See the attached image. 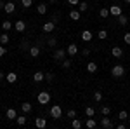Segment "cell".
<instances>
[{"label": "cell", "mask_w": 130, "mask_h": 129, "mask_svg": "<svg viewBox=\"0 0 130 129\" xmlns=\"http://www.w3.org/2000/svg\"><path fill=\"white\" fill-rule=\"evenodd\" d=\"M37 99H38L40 105H47V103H50V92L49 91H40L38 96H37Z\"/></svg>", "instance_id": "cell-1"}, {"label": "cell", "mask_w": 130, "mask_h": 129, "mask_svg": "<svg viewBox=\"0 0 130 129\" xmlns=\"http://www.w3.org/2000/svg\"><path fill=\"white\" fill-rule=\"evenodd\" d=\"M111 75H113L115 79H120V77L125 75V68H123L121 65H115V66L111 68Z\"/></svg>", "instance_id": "cell-2"}, {"label": "cell", "mask_w": 130, "mask_h": 129, "mask_svg": "<svg viewBox=\"0 0 130 129\" xmlns=\"http://www.w3.org/2000/svg\"><path fill=\"white\" fill-rule=\"evenodd\" d=\"M49 113H50V117H52V119H61V117H62V110H61L59 105H52Z\"/></svg>", "instance_id": "cell-3"}, {"label": "cell", "mask_w": 130, "mask_h": 129, "mask_svg": "<svg viewBox=\"0 0 130 129\" xmlns=\"http://www.w3.org/2000/svg\"><path fill=\"white\" fill-rule=\"evenodd\" d=\"M101 127L102 129H113L115 124L111 122V119L108 117V115H102V119H101Z\"/></svg>", "instance_id": "cell-4"}, {"label": "cell", "mask_w": 130, "mask_h": 129, "mask_svg": "<svg viewBox=\"0 0 130 129\" xmlns=\"http://www.w3.org/2000/svg\"><path fill=\"white\" fill-rule=\"evenodd\" d=\"M42 30H43V33H52V31L56 30V23H54V21H47V23H43Z\"/></svg>", "instance_id": "cell-5"}, {"label": "cell", "mask_w": 130, "mask_h": 129, "mask_svg": "<svg viewBox=\"0 0 130 129\" xmlns=\"http://www.w3.org/2000/svg\"><path fill=\"white\" fill-rule=\"evenodd\" d=\"M14 30L18 31V33H23V31L26 30V23L23 19H18L16 23H14Z\"/></svg>", "instance_id": "cell-6"}, {"label": "cell", "mask_w": 130, "mask_h": 129, "mask_svg": "<svg viewBox=\"0 0 130 129\" xmlns=\"http://www.w3.org/2000/svg\"><path fill=\"white\" fill-rule=\"evenodd\" d=\"M66 54H68V52H66V49H56V51H54V58H56L57 61L66 60Z\"/></svg>", "instance_id": "cell-7"}, {"label": "cell", "mask_w": 130, "mask_h": 129, "mask_svg": "<svg viewBox=\"0 0 130 129\" xmlns=\"http://www.w3.org/2000/svg\"><path fill=\"white\" fill-rule=\"evenodd\" d=\"M109 14L115 16V18H118L120 14H123V10H121L120 5H109Z\"/></svg>", "instance_id": "cell-8"}, {"label": "cell", "mask_w": 130, "mask_h": 129, "mask_svg": "<svg viewBox=\"0 0 130 129\" xmlns=\"http://www.w3.org/2000/svg\"><path fill=\"white\" fill-rule=\"evenodd\" d=\"M28 52H30L31 58H38V56H40V52H42V49L38 47V45H33V44H31V47H30Z\"/></svg>", "instance_id": "cell-9"}, {"label": "cell", "mask_w": 130, "mask_h": 129, "mask_svg": "<svg viewBox=\"0 0 130 129\" xmlns=\"http://www.w3.org/2000/svg\"><path fill=\"white\" fill-rule=\"evenodd\" d=\"M80 37H82V40H83V42H90V40L94 39V33H92L90 30H83Z\"/></svg>", "instance_id": "cell-10"}, {"label": "cell", "mask_w": 130, "mask_h": 129, "mask_svg": "<svg viewBox=\"0 0 130 129\" xmlns=\"http://www.w3.org/2000/svg\"><path fill=\"white\" fill-rule=\"evenodd\" d=\"M111 54H113L116 60H120L121 56H123V49H121V47H118V45H115V47H111Z\"/></svg>", "instance_id": "cell-11"}, {"label": "cell", "mask_w": 130, "mask_h": 129, "mask_svg": "<svg viewBox=\"0 0 130 129\" xmlns=\"http://www.w3.org/2000/svg\"><path fill=\"white\" fill-rule=\"evenodd\" d=\"M4 10H5V14H12V12L16 10V4H14V2H5Z\"/></svg>", "instance_id": "cell-12"}, {"label": "cell", "mask_w": 130, "mask_h": 129, "mask_svg": "<svg viewBox=\"0 0 130 129\" xmlns=\"http://www.w3.org/2000/svg\"><path fill=\"white\" fill-rule=\"evenodd\" d=\"M66 52H68L70 56H76V54H78V45H76V44H70L68 49H66Z\"/></svg>", "instance_id": "cell-13"}, {"label": "cell", "mask_w": 130, "mask_h": 129, "mask_svg": "<svg viewBox=\"0 0 130 129\" xmlns=\"http://www.w3.org/2000/svg\"><path fill=\"white\" fill-rule=\"evenodd\" d=\"M5 80H7L9 84H14V82H18V73H14V72H9V73H5Z\"/></svg>", "instance_id": "cell-14"}, {"label": "cell", "mask_w": 130, "mask_h": 129, "mask_svg": "<svg viewBox=\"0 0 130 129\" xmlns=\"http://www.w3.org/2000/svg\"><path fill=\"white\" fill-rule=\"evenodd\" d=\"M5 117L9 120H16V117H18V112L14 108H7V112H5Z\"/></svg>", "instance_id": "cell-15"}, {"label": "cell", "mask_w": 130, "mask_h": 129, "mask_svg": "<svg viewBox=\"0 0 130 129\" xmlns=\"http://www.w3.org/2000/svg\"><path fill=\"white\" fill-rule=\"evenodd\" d=\"M87 72H89V73H95V72H97V63H95V61H89V63H87Z\"/></svg>", "instance_id": "cell-16"}, {"label": "cell", "mask_w": 130, "mask_h": 129, "mask_svg": "<svg viewBox=\"0 0 130 129\" xmlns=\"http://www.w3.org/2000/svg\"><path fill=\"white\" fill-rule=\"evenodd\" d=\"M42 80H45V73L43 72H35L33 73V82H42Z\"/></svg>", "instance_id": "cell-17"}, {"label": "cell", "mask_w": 130, "mask_h": 129, "mask_svg": "<svg viewBox=\"0 0 130 129\" xmlns=\"http://www.w3.org/2000/svg\"><path fill=\"white\" fill-rule=\"evenodd\" d=\"M37 12H38V14H47V4H45V2H40V4L37 5Z\"/></svg>", "instance_id": "cell-18"}, {"label": "cell", "mask_w": 130, "mask_h": 129, "mask_svg": "<svg viewBox=\"0 0 130 129\" xmlns=\"http://www.w3.org/2000/svg\"><path fill=\"white\" fill-rule=\"evenodd\" d=\"M35 126H37L38 129H43L45 126H47V120L43 119V117H38V119L35 120Z\"/></svg>", "instance_id": "cell-19"}, {"label": "cell", "mask_w": 130, "mask_h": 129, "mask_svg": "<svg viewBox=\"0 0 130 129\" xmlns=\"http://www.w3.org/2000/svg\"><path fill=\"white\" fill-rule=\"evenodd\" d=\"M80 16H82V12L80 10H70V19H75V21H80Z\"/></svg>", "instance_id": "cell-20"}, {"label": "cell", "mask_w": 130, "mask_h": 129, "mask_svg": "<svg viewBox=\"0 0 130 129\" xmlns=\"http://www.w3.org/2000/svg\"><path fill=\"white\" fill-rule=\"evenodd\" d=\"M2 28H4V31H9L10 28H14V25H12L9 19H4L2 21Z\"/></svg>", "instance_id": "cell-21"}, {"label": "cell", "mask_w": 130, "mask_h": 129, "mask_svg": "<svg viewBox=\"0 0 130 129\" xmlns=\"http://www.w3.org/2000/svg\"><path fill=\"white\" fill-rule=\"evenodd\" d=\"M116 19H118V23H120L121 26H127V25H128V18H127L125 14H120V16L116 18Z\"/></svg>", "instance_id": "cell-22"}, {"label": "cell", "mask_w": 130, "mask_h": 129, "mask_svg": "<svg viewBox=\"0 0 130 129\" xmlns=\"http://www.w3.org/2000/svg\"><path fill=\"white\" fill-rule=\"evenodd\" d=\"M85 126L89 129H94V127H97V122L92 119V117H87V122H85Z\"/></svg>", "instance_id": "cell-23"}, {"label": "cell", "mask_w": 130, "mask_h": 129, "mask_svg": "<svg viewBox=\"0 0 130 129\" xmlns=\"http://www.w3.org/2000/svg\"><path fill=\"white\" fill-rule=\"evenodd\" d=\"M31 108H33V107H31V103H28V101H26V103H21V110H23L24 113H30Z\"/></svg>", "instance_id": "cell-24"}, {"label": "cell", "mask_w": 130, "mask_h": 129, "mask_svg": "<svg viewBox=\"0 0 130 129\" xmlns=\"http://www.w3.org/2000/svg\"><path fill=\"white\" fill-rule=\"evenodd\" d=\"M71 126H73V129H80V127H82V120L78 119V117L71 119Z\"/></svg>", "instance_id": "cell-25"}, {"label": "cell", "mask_w": 130, "mask_h": 129, "mask_svg": "<svg viewBox=\"0 0 130 129\" xmlns=\"http://www.w3.org/2000/svg\"><path fill=\"white\" fill-rule=\"evenodd\" d=\"M30 47H31V44L28 42V40H23V42H21V45H19V49L24 51V52H26V51H30Z\"/></svg>", "instance_id": "cell-26"}, {"label": "cell", "mask_w": 130, "mask_h": 129, "mask_svg": "<svg viewBox=\"0 0 130 129\" xmlns=\"http://www.w3.org/2000/svg\"><path fill=\"white\" fill-rule=\"evenodd\" d=\"M78 10H80V12H87V10H89V4L80 0V4H78Z\"/></svg>", "instance_id": "cell-27"}, {"label": "cell", "mask_w": 130, "mask_h": 129, "mask_svg": "<svg viewBox=\"0 0 130 129\" xmlns=\"http://www.w3.org/2000/svg\"><path fill=\"white\" fill-rule=\"evenodd\" d=\"M9 35H7V33H2V35H0V44H2V45H7V44H9Z\"/></svg>", "instance_id": "cell-28"}, {"label": "cell", "mask_w": 130, "mask_h": 129, "mask_svg": "<svg viewBox=\"0 0 130 129\" xmlns=\"http://www.w3.org/2000/svg\"><path fill=\"white\" fill-rule=\"evenodd\" d=\"M97 39H99V40H106V39H108V31H106V30H99V31H97Z\"/></svg>", "instance_id": "cell-29"}, {"label": "cell", "mask_w": 130, "mask_h": 129, "mask_svg": "<svg viewBox=\"0 0 130 129\" xmlns=\"http://www.w3.org/2000/svg\"><path fill=\"white\" fill-rule=\"evenodd\" d=\"M99 16H101V18H108V16H111V14H109V7H108V9L102 7V9L99 10Z\"/></svg>", "instance_id": "cell-30"}, {"label": "cell", "mask_w": 130, "mask_h": 129, "mask_svg": "<svg viewBox=\"0 0 130 129\" xmlns=\"http://www.w3.org/2000/svg\"><path fill=\"white\" fill-rule=\"evenodd\" d=\"M85 115H87V117H94V115H95V110L92 108V107H87V108H85Z\"/></svg>", "instance_id": "cell-31"}, {"label": "cell", "mask_w": 130, "mask_h": 129, "mask_svg": "<svg viewBox=\"0 0 130 129\" xmlns=\"http://www.w3.org/2000/svg\"><path fill=\"white\" fill-rule=\"evenodd\" d=\"M109 113H111L109 107H106V105H104V107H101V115H109Z\"/></svg>", "instance_id": "cell-32"}, {"label": "cell", "mask_w": 130, "mask_h": 129, "mask_svg": "<svg viewBox=\"0 0 130 129\" xmlns=\"http://www.w3.org/2000/svg\"><path fill=\"white\" fill-rule=\"evenodd\" d=\"M94 101H97V103L102 101V92H101V91H95V92H94Z\"/></svg>", "instance_id": "cell-33"}, {"label": "cell", "mask_w": 130, "mask_h": 129, "mask_svg": "<svg viewBox=\"0 0 130 129\" xmlns=\"http://www.w3.org/2000/svg\"><path fill=\"white\" fill-rule=\"evenodd\" d=\"M21 5H23L24 9H28V7L33 5V0H21Z\"/></svg>", "instance_id": "cell-34"}, {"label": "cell", "mask_w": 130, "mask_h": 129, "mask_svg": "<svg viewBox=\"0 0 130 129\" xmlns=\"http://www.w3.org/2000/svg\"><path fill=\"white\" fill-rule=\"evenodd\" d=\"M47 45H49V47H56V45H57V40L54 39V37H50V39L47 40Z\"/></svg>", "instance_id": "cell-35"}, {"label": "cell", "mask_w": 130, "mask_h": 129, "mask_svg": "<svg viewBox=\"0 0 130 129\" xmlns=\"http://www.w3.org/2000/svg\"><path fill=\"white\" fill-rule=\"evenodd\" d=\"M118 119H120V120H127V119H128V113H127L125 110H121L120 113H118Z\"/></svg>", "instance_id": "cell-36"}, {"label": "cell", "mask_w": 130, "mask_h": 129, "mask_svg": "<svg viewBox=\"0 0 130 129\" xmlns=\"http://www.w3.org/2000/svg\"><path fill=\"white\" fill-rule=\"evenodd\" d=\"M26 117H16V122H18V126H24L26 124Z\"/></svg>", "instance_id": "cell-37"}, {"label": "cell", "mask_w": 130, "mask_h": 129, "mask_svg": "<svg viewBox=\"0 0 130 129\" xmlns=\"http://www.w3.org/2000/svg\"><path fill=\"white\" fill-rule=\"evenodd\" d=\"M61 65H62V68H64V70H68L71 66V60H62V63H61Z\"/></svg>", "instance_id": "cell-38"}, {"label": "cell", "mask_w": 130, "mask_h": 129, "mask_svg": "<svg viewBox=\"0 0 130 129\" xmlns=\"http://www.w3.org/2000/svg\"><path fill=\"white\" fill-rule=\"evenodd\" d=\"M45 80H47V82H52V80H54V73H45Z\"/></svg>", "instance_id": "cell-39"}, {"label": "cell", "mask_w": 130, "mask_h": 129, "mask_svg": "<svg viewBox=\"0 0 130 129\" xmlns=\"http://www.w3.org/2000/svg\"><path fill=\"white\" fill-rule=\"evenodd\" d=\"M123 42H125V44H128V45H130V31H128V33H125V35H123Z\"/></svg>", "instance_id": "cell-40"}, {"label": "cell", "mask_w": 130, "mask_h": 129, "mask_svg": "<svg viewBox=\"0 0 130 129\" xmlns=\"http://www.w3.org/2000/svg\"><path fill=\"white\" fill-rule=\"evenodd\" d=\"M66 115H68L70 119H75V117H76V112H75V110H68V113H66Z\"/></svg>", "instance_id": "cell-41"}, {"label": "cell", "mask_w": 130, "mask_h": 129, "mask_svg": "<svg viewBox=\"0 0 130 129\" xmlns=\"http://www.w3.org/2000/svg\"><path fill=\"white\" fill-rule=\"evenodd\" d=\"M5 52H7L5 45H2V44H0V58H2V56H5Z\"/></svg>", "instance_id": "cell-42"}, {"label": "cell", "mask_w": 130, "mask_h": 129, "mask_svg": "<svg viewBox=\"0 0 130 129\" xmlns=\"http://www.w3.org/2000/svg\"><path fill=\"white\" fill-rule=\"evenodd\" d=\"M82 54H83V56H89V54H90V49H89V47H83V49H82Z\"/></svg>", "instance_id": "cell-43"}, {"label": "cell", "mask_w": 130, "mask_h": 129, "mask_svg": "<svg viewBox=\"0 0 130 129\" xmlns=\"http://www.w3.org/2000/svg\"><path fill=\"white\" fill-rule=\"evenodd\" d=\"M68 4H70V5H78L80 0H68Z\"/></svg>", "instance_id": "cell-44"}, {"label": "cell", "mask_w": 130, "mask_h": 129, "mask_svg": "<svg viewBox=\"0 0 130 129\" xmlns=\"http://www.w3.org/2000/svg\"><path fill=\"white\" fill-rule=\"evenodd\" d=\"M4 7H5V2H4V0H0V10H4Z\"/></svg>", "instance_id": "cell-45"}, {"label": "cell", "mask_w": 130, "mask_h": 129, "mask_svg": "<svg viewBox=\"0 0 130 129\" xmlns=\"http://www.w3.org/2000/svg\"><path fill=\"white\" fill-rule=\"evenodd\" d=\"M2 80H5V73H4V72H0V82H2Z\"/></svg>", "instance_id": "cell-46"}, {"label": "cell", "mask_w": 130, "mask_h": 129, "mask_svg": "<svg viewBox=\"0 0 130 129\" xmlns=\"http://www.w3.org/2000/svg\"><path fill=\"white\" fill-rule=\"evenodd\" d=\"M49 2H50V4H56V2H57V0H49Z\"/></svg>", "instance_id": "cell-47"}, {"label": "cell", "mask_w": 130, "mask_h": 129, "mask_svg": "<svg viewBox=\"0 0 130 129\" xmlns=\"http://www.w3.org/2000/svg\"><path fill=\"white\" fill-rule=\"evenodd\" d=\"M125 2H127V4H130V0H125Z\"/></svg>", "instance_id": "cell-48"}]
</instances>
